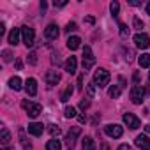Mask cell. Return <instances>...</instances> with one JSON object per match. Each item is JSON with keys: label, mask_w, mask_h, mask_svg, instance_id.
I'll return each mask as SVG.
<instances>
[{"label": "cell", "mask_w": 150, "mask_h": 150, "mask_svg": "<svg viewBox=\"0 0 150 150\" xmlns=\"http://www.w3.org/2000/svg\"><path fill=\"white\" fill-rule=\"evenodd\" d=\"M2 150H11V148H2Z\"/></svg>", "instance_id": "7dc6e473"}, {"label": "cell", "mask_w": 150, "mask_h": 150, "mask_svg": "<svg viewBox=\"0 0 150 150\" xmlns=\"http://www.w3.org/2000/svg\"><path fill=\"white\" fill-rule=\"evenodd\" d=\"M143 97H145V88L143 87H132V90H131V101L134 104H141Z\"/></svg>", "instance_id": "52a82bcc"}, {"label": "cell", "mask_w": 150, "mask_h": 150, "mask_svg": "<svg viewBox=\"0 0 150 150\" xmlns=\"http://www.w3.org/2000/svg\"><path fill=\"white\" fill-rule=\"evenodd\" d=\"M60 81V74L57 71H48L46 72V85L48 87H55Z\"/></svg>", "instance_id": "7c38bea8"}, {"label": "cell", "mask_w": 150, "mask_h": 150, "mask_svg": "<svg viewBox=\"0 0 150 150\" xmlns=\"http://www.w3.org/2000/svg\"><path fill=\"white\" fill-rule=\"evenodd\" d=\"M16 69H21V60H16Z\"/></svg>", "instance_id": "ee69618b"}, {"label": "cell", "mask_w": 150, "mask_h": 150, "mask_svg": "<svg viewBox=\"0 0 150 150\" xmlns=\"http://www.w3.org/2000/svg\"><path fill=\"white\" fill-rule=\"evenodd\" d=\"M118 150H131V146L124 143V145H120V146H118Z\"/></svg>", "instance_id": "ab89813d"}, {"label": "cell", "mask_w": 150, "mask_h": 150, "mask_svg": "<svg viewBox=\"0 0 150 150\" xmlns=\"http://www.w3.org/2000/svg\"><path fill=\"white\" fill-rule=\"evenodd\" d=\"M134 44H136L138 48H141V50H146V48L150 46V37H148L145 32H139V34L134 35Z\"/></svg>", "instance_id": "8992f818"}, {"label": "cell", "mask_w": 150, "mask_h": 150, "mask_svg": "<svg viewBox=\"0 0 150 150\" xmlns=\"http://www.w3.org/2000/svg\"><path fill=\"white\" fill-rule=\"evenodd\" d=\"M20 35H21V28H13V30L9 32V44L16 46V44L20 42Z\"/></svg>", "instance_id": "2e32d148"}, {"label": "cell", "mask_w": 150, "mask_h": 150, "mask_svg": "<svg viewBox=\"0 0 150 150\" xmlns=\"http://www.w3.org/2000/svg\"><path fill=\"white\" fill-rule=\"evenodd\" d=\"M134 145H136L139 150H150V139H148V136H145V134H139V136H136V139H134Z\"/></svg>", "instance_id": "30bf717a"}, {"label": "cell", "mask_w": 150, "mask_h": 150, "mask_svg": "<svg viewBox=\"0 0 150 150\" xmlns=\"http://www.w3.org/2000/svg\"><path fill=\"white\" fill-rule=\"evenodd\" d=\"M21 106H23V110L27 111V115L30 117V118H35V117H39L41 115V111H42V106L41 104H37V103H32V101H23L21 103Z\"/></svg>", "instance_id": "7a4b0ae2"}, {"label": "cell", "mask_w": 150, "mask_h": 150, "mask_svg": "<svg viewBox=\"0 0 150 150\" xmlns=\"http://www.w3.org/2000/svg\"><path fill=\"white\" fill-rule=\"evenodd\" d=\"M28 132L32 134V136H41L42 132H44V125L42 124H39V122H32V124H28Z\"/></svg>", "instance_id": "5bb4252c"}, {"label": "cell", "mask_w": 150, "mask_h": 150, "mask_svg": "<svg viewBox=\"0 0 150 150\" xmlns=\"http://www.w3.org/2000/svg\"><path fill=\"white\" fill-rule=\"evenodd\" d=\"M85 21H87V23H90V25H92V23H94V18H92V16H88V18H87V20H85Z\"/></svg>", "instance_id": "7bdbcfd3"}, {"label": "cell", "mask_w": 150, "mask_h": 150, "mask_svg": "<svg viewBox=\"0 0 150 150\" xmlns=\"http://www.w3.org/2000/svg\"><path fill=\"white\" fill-rule=\"evenodd\" d=\"M104 132H106L110 138H120V136L124 134V129H122V125H118V124H108V125L104 127Z\"/></svg>", "instance_id": "5b68a950"}, {"label": "cell", "mask_w": 150, "mask_h": 150, "mask_svg": "<svg viewBox=\"0 0 150 150\" xmlns=\"http://www.w3.org/2000/svg\"><path fill=\"white\" fill-rule=\"evenodd\" d=\"M65 4H67L65 0H60V2H57V0H55V2H53V6H55V7H64Z\"/></svg>", "instance_id": "d590c367"}, {"label": "cell", "mask_w": 150, "mask_h": 150, "mask_svg": "<svg viewBox=\"0 0 150 150\" xmlns=\"http://www.w3.org/2000/svg\"><path fill=\"white\" fill-rule=\"evenodd\" d=\"M9 141H11V132L7 131V127H2V129H0V143L7 145Z\"/></svg>", "instance_id": "d6986e66"}, {"label": "cell", "mask_w": 150, "mask_h": 150, "mask_svg": "<svg viewBox=\"0 0 150 150\" xmlns=\"http://www.w3.org/2000/svg\"><path fill=\"white\" fill-rule=\"evenodd\" d=\"M9 87H11L13 90H21V88H23V85H21V80H20L18 76H13V78L9 80Z\"/></svg>", "instance_id": "7402d4cb"}, {"label": "cell", "mask_w": 150, "mask_h": 150, "mask_svg": "<svg viewBox=\"0 0 150 150\" xmlns=\"http://www.w3.org/2000/svg\"><path fill=\"white\" fill-rule=\"evenodd\" d=\"M110 11H111V14H113V16H117V14H118V11H120V6H118V2H111V6H110Z\"/></svg>", "instance_id": "f546056e"}, {"label": "cell", "mask_w": 150, "mask_h": 150, "mask_svg": "<svg viewBox=\"0 0 150 150\" xmlns=\"http://www.w3.org/2000/svg\"><path fill=\"white\" fill-rule=\"evenodd\" d=\"M48 132L55 138V136H58V134H60V127H58L57 124H50V125H48Z\"/></svg>", "instance_id": "484cf974"}, {"label": "cell", "mask_w": 150, "mask_h": 150, "mask_svg": "<svg viewBox=\"0 0 150 150\" xmlns=\"http://www.w3.org/2000/svg\"><path fill=\"white\" fill-rule=\"evenodd\" d=\"M145 132H148V134H150V124H148V125H145Z\"/></svg>", "instance_id": "f6af8a7d"}, {"label": "cell", "mask_w": 150, "mask_h": 150, "mask_svg": "<svg viewBox=\"0 0 150 150\" xmlns=\"http://www.w3.org/2000/svg\"><path fill=\"white\" fill-rule=\"evenodd\" d=\"M64 115H65V118H74V117H76V110H74L72 106H67L64 110Z\"/></svg>", "instance_id": "4316f807"}, {"label": "cell", "mask_w": 150, "mask_h": 150, "mask_svg": "<svg viewBox=\"0 0 150 150\" xmlns=\"http://www.w3.org/2000/svg\"><path fill=\"white\" fill-rule=\"evenodd\" d=\"M81 148L83 150H96V141L90 136H85L83 141H81Z\"/></svg>", "instance_id": "ac0fdd59"}, {"label": "cell", "mask_w": 150, "mask_h": 150, "mask_svg": "<svg viewBox=\"0 0 150 150\" xmlns=\"http://www.w3.org/2000/svg\"><path fill=\"white\" fill-rule=\"evenodd\" d=\"M110 78L111 76H110V72L106 69H97L94 72V85L99 87V88H103V87H106L110 83Z\"/></svg>", "instance_id": "6da1fadb"}, {"label": "cell", "mask_w": 150, "mask_h": 150, "mask_svg": "<svg viewBox=\"0 0 150 150\" xmlns=\"http://www.w3.org/2000/svg\"><path fill=\"white\" fill-rule=\"evenodd\" d=\"M122 118H124V124H125L129 129H138V127H139V124H141V122H139V118H138L136 115H132V113H124V117H122Z\"/></svg>", "instance_id": "ba28073f"}, {"label": "cell", "mask_w": 150, "mask_h": 150, "mask_svg": "<svg viewBox=\"0 0 150 150\" xmlns=\"http://www.w3.org/2000/svg\"><path fill=\"white\" fill-rule=\"evenodd\" d=\"M25 90H27V94L28 96H35L37 94V81L34 80V78H28L27 81H25Z\"/></svg>", "instance_id": "9a60e30c"}, {"label": "cell", "mask_w": 150, "mask_h": 150, "mask_svg": "<svg viewBox=\"0 0 150 150\" xmlns=\"http://www.w3.org/2000/svg\"><path fill=\"white\" fill-rule=\"evenodd\" d=\"M87 96H88V99H94V96H96V85H94V81L87 87Z\"/></svg>", "instance_id": "f1b7e54d"}, {"label": "cell", "mask_w": 150, "mask_h": 150, "mask_svg": "<svg viewBox=\"0 0 150 150\" xmlns=\"http://www.w3.org/2000/svg\"><path fill=\"white\" fill-rule=\"evenodd\" d=\"M80 44H81V39H80L78 35H72V37L67 39V48H69V50H78Z\"/></svg>", "instance_id": "e0dca14e"}, {"label": "cell", "mask_w": 150, "mask_h": 150, "mask_svg": "<svg viewBox=\"0 0 150 150\" xmlns=\"http://www.w3.org/2000/svg\"><path fill=\"white\" fill-rule=\"evenodd\" d=\"M58 34H60V30H58V27H57L55 23H50V25L44 28V35H46L48 39H58Z\"/></svg>", "instance_id": "4fadbf2b"}, {"label": "cell", "mask_w": 150, "mask_h": 150, "mask_svg": "<svg viewBox=\"0 0 150 150\" xmlns=\"http://www.w3.org/2000/svg\"><path fill=\"white\" fill-rule=\"evenodd\" d=\"M146 14H148V16H150V2H148V4H146Z\"/></svg>", "instance_id": "bcb514c9"}, {"label": "cell", "mask_w": 150, "mask_h": 150, "mask_svg": "<svg viewBox=\"0 0 150 150\" xmlns=\"http://www.w3.org/2000/svg\"><path fill=\"white\" fill-rule=\"evenodd\" d=\"M120 37H122V39H127V37H129V28H127V25H124V23H120Z\"/></svg>", "instance_id": "83f0119b"}, {"label": "cell", "mask_w": 150, "mask_h": 150, "mask_svg": "<svg viewBox=\"0 0 150 150\" xmlns=\"http://www.w3.org/2000/svg\"><path fill=\"white\" fill-rule=\"evenodd\" d=\"M4 32H6V25L0 23V35H4Z\"/></svg>", "instance_id": "60d3db41"}, {"label": "cell", "mask_w": 150, "mask_h": 150, "mask_svg": "<svg viewBox=\"0 0 150 150\" xmlns=\"http://www.w3.org/2000/svg\"><path fill=\"white\" fill-rule=\"evenodd\" d=\"M81 88H83V76L78 78V90H81Z\"/></svg>", "instance_id": "8d00e7d4"}, {"label": "cell", "mask_w": 150, "mask_h": 150, "mask_svg": "<svg viewBox=\"0 0 150 150\" xmlns=\"http://www.w3.org/2000/svg\"><path fill=\"white\" fill-rule=\"evenodd\" d=\"M94 64H96V57H94L90 46H85V48H83V69L88 71V69H92Z\"/></svg>", "instance_id": "277c9868"}, {"label": "cell", "mask_w": 150, "mask_h": 150, "mask_svg": "<svg viewBox=\"0 0 150 150\" xmlns=\"http://www.w3.org/2000/svg\"><path fill=\"white\" fill-rule=\"evenodd\" d=\"M72 92H74L72 85H67V87H65V90H64V92H62V96H60V101H62V103H67V101L71 99Z\"/></svg>", "instance_id": "ffe728a7"}, {"label": "cell", "mask_w": 150, "mask_h": 150, "mask_svg": "<svg viewBox=\"0 0 150 150\" xmlns=\"http://www.w3.org/2000/svg\"><path fill=\"white\" fill-rule=\"evenodd\" d=\"M120 92H122L120 85H113V87L110 88V97H113V99H118V97H120Z\"/></svg>", "instance_id": "d4e9b609"}, {"label": "cell", "mask_w": 150, "mask_h": 150, "mask_svg": "<svg viewBox=\"0 0 150 150\" xmlns=\"http://www.w3.org/2000/svg\"><path fill=\"white\" fill-rule=\"evenodd\" d=\"M148 78H150V72H148Z\"/></svg>", "instance_id": "c3c4849f"}, {"label": "cell", "mask_w": 150, "mask_h": 150, "mask_svg": "<svg viewBox=\"0 0 150 150\" xmlns=\"http://www.w3.org/2000/svg\"><path fill=\"white\" fill-rule=\"evenodd\" d=\"M2 57H4V62H11V60H13V53H11L9 50H4V51H2Z\"/></svg>", "instance_id": "4dcf8cb0"}, {"label": "cell", "mask_w": 150, "mask_h": 150, "mask_svg": "<svg viewBox=\"0 0 150 150\" xmlns=\"http://www.w3.org/2000/svg\"><path fill=\"white\" fill-rule=\"evenodd\" d=\"M132 25H134L138 30H141V28H143V21H141L139 18H134V20H132Z\"/></svg>", "instance_id": "836d02e7"}, {"label": "cell", "mask_w": 150, "mask_h": 150, "mask_svg": "<svg viewBox=\"0 0 150 150\" xmlns=\"http://www.w3.org/2000/svg\"><path fill=\"white\" fill-rule=\"evenodd\" d=\"M129 4H131V6H139L141 2H139V0H129Z\"/></svg>", "instance_id": "b9f144b4"}, {"label": "cell", "mask_w": 150, "mask_h": 150, "mask_svg": "<svg viewBox=\"0 0 150 150\" xmlns=\"http://www.w3.org/2000/svg\"><path fill=\"white\" fill-rule=\"evenodd\" d=\"M138 64H139V67H150V53H143L138 58Z\"/></svg>", "instance_id": "603a6c76"}, {"label": "cell", "mask_w": 150, "mask_h": 150, "mask_svg": "<svg viewBox=\"0 0 150 150\" xmlns=\"http://www.w3.org/2000/svg\"><path fill=\"white\" fill-rule=\"evenodd\" d=\"M46 150H62V143L55 138H51L48 143H46Z\"/></svg>", "instance_id": "44dd1931"}, {"label": "cell", "mask_w": 150, "mask_h": 150, "mask_svg": "<svg viewBox=\"0 0 150 150\" xmlns=\"http://www.w3.org/2000/svg\"><path fill=\"white\" fill-rule=\"evenodd\" d=\"M80 134H81V129H80V127H72V129L67 132V136H65V143H67L69 148H74V139H76Z\"/></svg>", "instance_id": "9c48e42d"}, {"label": "cell", "mask_w": 150, "mask_h": 150, "mask_svg": "<svg viewBox=\"0 0 150 150\" xmlns=\"http://www.w3.org/2000/svg\"><path fill=\"white\" fill-rule=\"evenodd\" d=\"M78 120H80L81 124H85V122H87V117H85V115H78Z\"/></svg>", "instance_id": "f35d334b"}, {"label": "cell", "mask_w": 150, "mask_h": 150, "mask_svg": "<svg viewBox=\"0 0 150 150\" xmlns=\"http://www.w3.org/2000/svg\"><path fill=\"white\" fill-rule=\"evenodd\" d=\"M76 67H78L76 57H69V58L65 60V64H64V69H65V72H69V74H74V72H76Z\"/></svg>", "instance_id": "8fae6325"}, {"label": "cell", "mask_w": 150, "mask_h": 150, "mask_svg": "<svg viewBox=\"0 0 150 150\" xmlns=\"http://www.w3.org/2000/svg\"><path fill=\"white\" fill-rule=\"evenodd\" d=\"M20 141H21V145H23V150H32V145L27 141V138H25V132H23V129H20Z\"/></svg>", "instance_id": "cb8c5ba5"}, {"label": "cell", "mask_w": 150, "mask_h": 150, "mask_svg": "<svg viewBox=\"0 0 150 150\" xmlns=\"http://www.w3.org/2000/svg\"><path fill=\"white\" fill-rule=\"evenodd\" d=\"M21 41H23V44L27 48L34 46V42H35V32H34V28H30L28 25H23L21 27Z\"/></svg>", "instance_id": "3957f363"}, {"label": "cell", "mask_w": 150, "mask_h": 150, "mask_svg": "<svg viewBox=\"0 0 150 150\" xmlns=\"http://www.w3.org/2000/svg\"><path fill=\"white\" fill-rule=\"evenodd\" d=\"M76 28H78V27H76V23H74V21H69V23H67V27H65V32H74Z\"/></svg>", "instance_id": "d6a6232c"}, {"label": "cell", "mask_w": 150, "mask_h": 150, "mask_svg": "<svg viewBox=\"0 0 150 150\" xmlns=\"http://www.w3.org/2000/svg\"><path fill=\"white\" fill-rule=\"evenodd\" d=\"M88 106H90V101H88V99H81V103H80V108H81V110L85 111V110H87Z\"/></svg>", "instance_id": "e575fe53"}, {"label": "cell", "mask_w": 150, "mask_h": 150, "mask_svg": "<svg viewBox=\"0 0 150 150\" xmlns=\"http://www.w3.org/2000/svg\"><path fill=\"white\" fill-rule=\"evenodd\" d=\"M101 150H110V145H108L106 141H103V143H101Z\"/></svg>", "instance_id": "74e56055"}, {"label": "cell", "mask_w": 150, "mask_h": 150, "mask_svg": "<svg viewBox=\"0 0 150 150\" xmlns=\"http://www.w3.org/2000/svg\"><path fill=\"white\" fill-rule=\"evenodd\" d=\"M28 62H30L32 65H35V64H37V55H35V51L28 53Z\"/></svg>", "instance_id": "1f68e13d"}]
</instances>
